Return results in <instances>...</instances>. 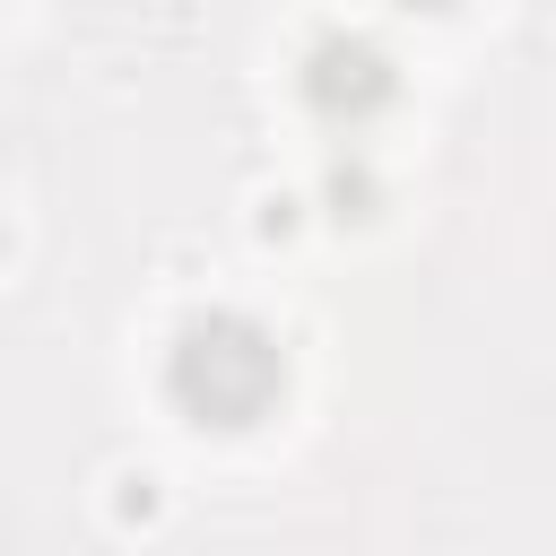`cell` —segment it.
I'll use <instances>...</instances> for the list:
<instances>
[{
    "instance_id": "6da1fadb",
    "label": "cell",
    "mask_w": 556,
    "mask_h": 556,
    "mask_svg": "<svg viewBox=\"0 0 556 556\" xmlns=\"http://www.w3.org/2000/svg\"><path fill=\"white\" fill-rule=\"evenodd\" d=\"M165 391L200 426H252L287 391V356L252 313H200L165 356Z\"/></svg>"
},
{
    "instance_id": "7a4b0ae2",
    "label": "cell",
    "mask_w": 556,
    "mask_h": 556,
    "mask_svg": "<svg viewBox=\"0 0 556 556\" xmlns=\"http://www.w3.org/2000/svg\"><path fill=\"white\" fill-rule=\"evenodd\" d=\"M391 96H400V70H391V52L374 35H321L304 52V104L330 130H365Z\"/></svg>"
},
{
    "instance_id": "3957f363",
    "label": "cell",
    "mask_w": 556,
    "mask_h": 556,
    "mask_svg": "<svg viewBox=\"0 0 556 556\" xmlns=\"http://www.w3.org/2000/svg\"><path fill=\"white\" fill-rule=\"evenodd\" d=\"M400 9H452V0H400Z\"/></svg>"
}]
</instances>
